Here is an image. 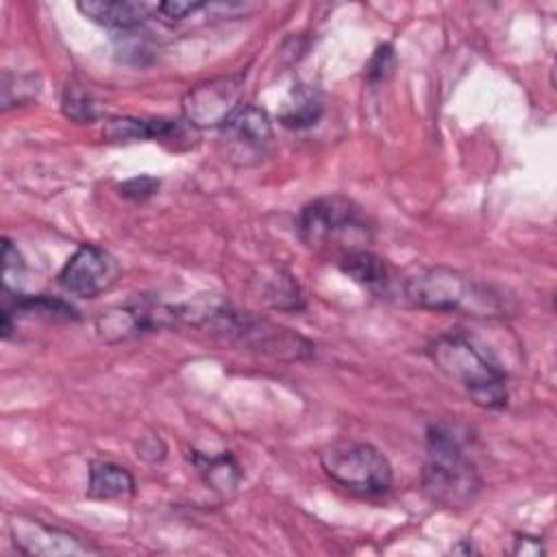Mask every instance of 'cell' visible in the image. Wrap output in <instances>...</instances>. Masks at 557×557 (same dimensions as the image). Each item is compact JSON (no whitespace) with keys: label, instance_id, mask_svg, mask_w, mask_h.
<instances>
[{"label":"cell","instance_id":"4fadbf2b","mask_svg":"<svg viewBox=\"0 0 557 557\" xmlns=\"http://www.w3.org/2000/svg\"><path fill=\"white\" fill-rule=\"evenodd\" d=\"M133 494H135V479L124 466L107 459L89 461V483H87L89 498L113 500V498H126Z\"/></svg>","mask_w":557,"mask_h":557},{"label":"cell","instance_id":"5b68a950","mask_svg":"<svg viewBox=\"0 0 557 557\" xmlns=\"http://www.w3.org/2000/svg\"><path fill=\"white\" fill-rule=\"evenodd\" d=\"M294 224L298 239L309 250L335 255L337 259L348 252L368 250L372 244V224L361 207L342 194L307 202Z\"/></svg>","mask_w":557,"mask_h":557},{"label":"cell","instance_id":"30bf717a","mask_svg":"<svg viewBox=\"0 0 557 557\" xmlns=\"http://www.w3.org/2000/svg\"><path fill=\"white\" fill-rule=\"evenodd\" d=\"M168 326H176L174 305H163L150 298L111 307L96 318V331L109 344Z\"/></svg>","mask_w":557,"mask_h":557},{"label":"cell","instance_id":"9c48e42d","mask_svg":"<svg viewBox=\"0 0 557 557\" xmlns=\"http://www.w3.org/2000/svg\"><path fill=\"white\" fill-rule=\"evenodd\" d=\"M122 274L120 261L96 244H83L59 270V285L78 298H98L109 292Z\"/></svg>","mask_w":557,"mask_h":557},{"label":"cell","instance_id":"6da1fadb","mask_svg":"<svg viewBox=\"0 0 557 557\" xmlns=\"http://www.w3.org/2000/svg\"><path fill=\"white\" fill-rule=\"evenodd\" d=\"M176 324L207 331L213 337L237 344L281 361H302L313 355V344L300 333L272 322L268 318L239 311L228 300L218 296H198L174 305Z\"/></svg>","mask_w":557,"mask_h":557},{"label":"cell","instance_id":"603a6c76","mask_svg":"<svg viewBox=\"0 0 557 557\" xmlns=\"http://www.w3.org/2000/svg\"><path fill=\"white\" fill-rule=\"evenodd\" d=\"M209 4L207 2H189V0H170V2H159L157 4V13H161L163 17L172 20V22H178V20H185L187 15L200 11V9H207Z\"/></svg>","mask_w":557,"mask_h":557},{"label":"cell","instance_id":"277c9868","mask_svg":"<svg viewBox=\"0 0 557 557\" xmlns=\"http://www.w3.org/2000/svg\"><path fill=\"white\" fill-rule=\"evenodd\" d=\"M422 492L431 503L455 511L472 507L483 492L474 461L466 455L459 433L448 424H433L426 431Z\"/></svg>","mask_w":557,"mask_h":557},{"label":"cell","instance_id":"5bb4252c","mask_svg":"<svg viewBox=\"0 0 557 557\" xmlns=\"http://www.w3.org/2000/svg\"><path fill=\"white\" fill-rule=\"evenodd\" d=\"M187 459L196 468L198 476L205 481L207 487H211L218 494H231L237 490L242 481V470L231 453L209 455L200 450H189Z\"/></svg>","mask_w":557,"mask_h":557},{"label":"cell","instance_id":"7a4b0ae2","mask_svg":"<svg viewBox=\"0 0 557 557\" xmlns=\"http://www.w3.org/2000/svg\"><path fill=\"white\" fill-rule=\"evenodd\" d=\"M403 298L435 313H463L494 320L513 313V302L494 285L448 265L418 268L403 281Z\"/></svg>","mask_w":557,"mask_h":557},{"label":"cell","instance_id":"8992f818","mask_svg":"<svg viewBox=\"0 0 557 557\" xmlns=\"http://www.w3.org/2000/svg\"><path fill=\"white\" fill-rule=\"evenodd\" d=\"M324 474L359 496H381L394 485L389 459L370 442L339 440L320 453Z\"/></svg>","mask_w":557,"mask_h":557},{"label":"cell","instance_id":"7c38bea8","mask_svg":"<svg viewBox=\"0 0 557 557\" xmlns=\"http://www.w3.org/2000/svg\"><path fill=\"white\" fill-rule=\"evenodd\" d=\"M76 9L91 22L115 30H131L157 13V4L133 0H85Z\"/></svg>","mask_w":557,"mask_h":557},{"label":"cell","instance_id":"44dd1931","mask_svg":"<svg viewBox=\"0 0 557 557\" xmlns=\"http://www.w3.org/2000/svg\"><path fill=\"white\" fill-rule=\"evenodd\" d=\"M24 276V259L17 252V248L13 246V242L9 237L2 239V287L11 289V292H20V281Z\"/></svg>","mask_w":557,"mask_h":557},{"label":"cell","instance_id":"2e32d148","mask_svg":"<svg viewBox=\"0 0 557 557\" xmlns=\"http://www.w3.org/2000/svg\"><path fill=\"white\" fill-rule=\"evenodd\" d=\"M181 133V122L176 120H144V117H111L104 126V137L111 141L131 139H172Z\"/></svg>","mask_w":557,"mask_h":557},{"label":"cell","instance_id":"ffe728a7","mask_svg":"<svg viewBox=\"0 0 557 557\" xmlns=\"http://www.w3.org/2000/svg\"><path fill=\"white\" fill-rule=\"evenodd\" d=\"M61 111L72 122H91L96 117V104L89 96V91L76 83L74 78L65 83L63 96H61Z\"/></svg>","mask_w":557,"mask_h":557},{"label":"cell","instance_id":"cb8c5ba5","mask_svg":"<svg viewBox=\"0 0 557 557\" xmlns=\"http://www.w3.org/2000/svg\"><path fill=\"white\" fill-rule=\"evenodd\" d=\"M157 187H159V178L141 174V176H135V178H128L126 183H122L120 185V194L139 200V198L152 196L157 191Z\"/></svg>","mask_w":557,"mask_h":557},{"label":"cell","instance_id":"d4e9b609","mask_svg":"<svg viewBox=\"0 0 557 557\" xmlns=\"http://www.w3.org/2000/svg\"><path fill=\"white\" fill-rule=\"evenodd\" d=\"M544 548H542V542L540 537H533V535H516L513 540V555H522V557H535V555H542Z\"/></svg>","mask_w":557,"mask_h":557},{"label":"cell","instance_id":"3957f363","mask_svg":"<svg viewBox=\"0 0 557 557\" xmlns=\"http://www.w3.org/2000/svg\"><path fill=\"white\" fill-rule=\"evenodd\" d=\"M433 366L455 385H459L474 405L483 409H505L509 400L507 372L500 363L461 331L437 335L429 346Z\"/></svg>","mask_w":557,"mask_h":557},{"label":"cell","instance_id":"9a60e30c","mask_svg":"<svg viewBox=\"0 0 557 557\" xmlns=\"http://www.w3.org/2000/svg\"><path fill=\"white\" fill-rule=\"evenodd\" d=\"M324 113V100L318 89L298 85L289 91L278 109V122L292 131H305L320 122Z\"/></svg>","mask_w":557,"mask_h":557},{"label":"cell","instance_id":"d6986e66","mask_svg":"<svg viewBox=\"0 0 557 557\" xmlns=\"http://www.w3.org/2000/svg\"><path fill=\"white\" fill-rule=\"evenodd\" d=\"M41 89V78L37 74H11L2 72V109H11L37 98Z\"/></svg>","mask_w":557,"mask_h":557},{"label":"cell","instance_id":"7402d4cb","mask_svg":"<svg viewBox=\"0 0 557 557\" xmlns=\"http://www.w3.org/2000/svg\"><path fill=\"white\" fill-rule=\"evenodd\" d=\"M394 63H396V57H394V48L389 44H383L374 50L368 67H366V74H368V81L376 83V81H383L385 76L392 74L394 70Z\"/></svg>","mask_w":557,"mask_h":557},{"label":"cell","instance_id":"8fae6325","mask_svg":"<svg viewBox=\"0 0 557 557\" xmlns=\"http://www.w3.org/2000/svg\"><path fill=\"white\" fill-rule=\"evenodd\" d=\"M9 535L15 544V548L24 555H91L98 553V548L85 544L81 537H76L70 531H63L59 527L46 524L35 518L26 516H13L9 522Z\"/></svg>","mask_w":557,"mask_h":557},{"label":"cell","instance_id":"ac0fdd59","mask_svg":"<svg viewBox=\"0 0 557 557\" xmlns=\"http://www.w3.org/2000/svg\"><path fill=\"white\" fill-rule=\"evenodd\" d=\"M337 268L350 276L355 283L368 285V287H381L387 285L389 281V270L381 257H376L370 248L368 250H357L339 257Z\"/></svg>","mask_w":557,"mask_h":557},{"label":"cell","instance_id":"52a82bcc","mask_svg":"<svg viewBox=\"0 0 557 557\" xmlns=\"http://www.w3.org/2000/svg\"><path fill=\"white\" fill-rule=\"evenodd\" d=\"M218 131V152L233 168H257L272 154L270 115L255 104H242Z\"/></svg>","mask_w":557,"mask_h":557},{"label":"cell","instance_id":"ba28073f","mask_svg":"<svg viewBox=\"0 0 557 557\" xmlns=\"http://www.w3.org/2000/svg\"><path fill=\"white\" fill-rule=\"evenodd\" d=\"M244 74H228L194 85L181 100V111L191 128H220L242 107Z\"/></svg>","mask_w":557,"mask_h":557},{"label":"cell","instance_id":"e0dca14e","mask_svg":"<svg viewBox=\"0 0 557 557\" xmlns=\"http://www.w3.org/2000/svg\"><path fill=\"white\" fill-rule=\"evenodd\" d=\"M255 294L259 300L274 309H300L302 296L294 276L285 270L261 272V278H255Z\"/></svg>","mask_w":557,"mask_h":557}]
</instances>
